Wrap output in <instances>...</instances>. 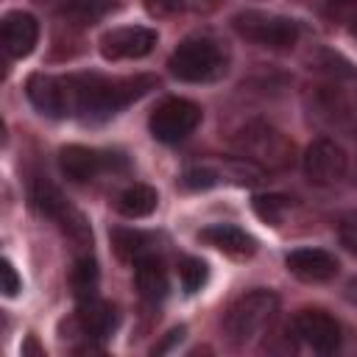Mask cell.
Listing matches in <instances>:
<instances>
[{"mask_svg":"<svg viewBox=\"0 0 357 357\" xmlns=\"http://www.w3.org/2000/svg\"><path fill=\"white\" fill-rule=\"evenodd\" d=\"M153 86H156L153 75L109 78L98 73H73V75L33 73L25 81V95L33 103V109H39L47 117L106 120Z\"/></svg>","mask_w":357,"mask_h":357,"instance_id":"obj_1","label":"cell"},{"mask_svg":"<svg viewBox=\"0 0 357 357\" xmlns=\"http://www.w3.org/2000/svg\"><path fill=\"white\" fill-rule=\"evenodd\" d=\"M167 67L187 84L215 81L229 70V50L212 36H190L173 50Z\"/></svg>","mask_w":357,"mask_h":357,"instance_id":"obj_2","label":"cell"},{"mask_svg":"<svg viewBox=\"0 0 357 357\" xmlns=\"http://www.w3.org/2000/svg\"><path fill=\"white\" fill-rule=\"evenodd\" d=\"M234 148L248 165H257L262 170H284L293 165L296 156L293 142L268 123H248L234 137Z\"/></svg>","mask_w":357,"mask_h":357,"instance_id":"obj_3","label":"cell"},{"mask_svg":"<svg viewBox=\"0 0 357 357\" xmlns=\"http://www.w3.org/2000/svg\"><path fill=\"white\" fill-rule=\"evenodd\" d=\"M279 310V298L276 293L271 290H248L243 293L240 298L231 301V307L226 310V318H223V329L226 335L234 340V343H245L251 337H257L276 315Z\"/></svg>","mask_w":357,"mask_h":357,"instance_id":"obj_4","label":"cell"},{"mask_svg":"<svg viewBox=\"0 0 357 357\" xmlns=\"http://www.w3.org/2000/svg\"><path fill=\"white\" fill-rule=\"evenodd\" d=\"M231 25L243 39L271 47V50H287L298 42V22L290 17H282V14L248 8V11L234 14Z\"/></svg>","mask_w":357,"mask_h":357,"instance_id":"obj_5","label":"cell"},{"mask_svg":"<svg viewBox=\"0 0 357 357\" xmlns=\"http://www.w3.org/2000/svg\"><path fill=\"white\" fill-rule=\"evenodd\" d=\"M201 123V106L187 98H165L148 117V128L159 142H181Z\"/></svg>","mask_w":357,"mask_h":357,"instance_id":"obj_6","label":"cell"},{"mask_svg":"<svg viewBox=\"0 0 357 357\" xmlns=\"http://www.w3.org/2000/svg\"><path fill=\"white\" fill-rule=\"evenodd\" d=\"M31 204L50 220H56L70 240H75L78 245H89L92 243V234H89V226L86 220L81 218V212H75L67 198L61 195V190L56 184H50L47 178H36L31 184Z\"/></svg>","mask_w":357,"mask_h":357,"instance_id":"obj_7","label":"cell"},{"mask_svg":"<svg viewBox=\"0 0 357 357\" xmlns=\"http://www.w3.org/2000/svg\"><path fill=\"white\" fill-rule=\"evenodd\" d=\"M59 167L70 181H89L106 170L126 167V159L112 151H98L86 145H67L59 151Z\"/></svg>","mask_w":357,"mask_h":357,"instance_id":"obj_8","label":"cell"},{"mask_svg":"<svg viewBox=\"0 0 357 357\" xmlns=\"http://www.w3.org/2000/svg\"><path fill=\"white\" fill-rule=\"evenodd\" d=\"M346 170H349V156L335 139L321 137V139H312L307 145L304 173L312 184H335L346 176Z\"/></svg>","mask_w":357,"mask_h":357,"instance_id":"obj_9","label":"cell"},{"mask_svg":"<svg viewBox=\"0 0 357 357\" xmlns=\"http://www.w3.org/2000/svg\"><path fill=\"white\" fill-rule=\"evenodd\" d=\"M159 33L145 25H126V28H112L100 36L98 47L100 56L109 61H123V59H142L156 47Z\"/></svg>","mask_w":357,"mask_h":357,"instance_id":"obj_10","label":"cell"},{"mask_svg":"<svg viewBox=\"0 0 357 357\" xmlns=\"http://www.w3.org/2000/svg\"><path fill=\"white\" fill-rule=\"evenodd\" d=\"M293 335H298V340H304L312 351H321V354H332L340 346V324L324 310L296 312Z\"/></svg>","mask_w":357,"mask_h":357,"instance_id":"obj_11","label":"cell"},{"mask_svg":"<svg viewBox=\"0 0 357 357\" xmlns=\"http://www.w3.org/2000/svg\"><path fill=\"white\" fill-rule=\"evenodd\" d=\"M0 39L11 59H22L36 47L39 39V22L28 11H8L0 22Z\"/></svg>","mask_w":357,"mask_h":357,"instance_id":"obj_12","label":"cell"},{"mask_svg":"<svg viewBox=\"0 0 357 357\" xmlns=\"http://www.w3.org/2000/svg\"><path fill=\"white\" fill-rule=\"evenodd\" d=\"M284 265L301 282H329L337 276L340 262L324 248H296L284 257Z\"/></svg>","mask_w":357,"mask_h":357,"instance_id":"obj_13","label":"cell"},{"mask_svg":"<svg viewBox=\"0 0 357 357\" xmlns=\"http://www.w3.org/2000/svg\"><path fill=\"white\" fill-rule=\"evenodd\" d=\"M75 326L86 340H103L114 332L117 326V310L103 301V298H86L78 301V312H75Z\"/></svg>","mask_w":357,"mask_h":357,"instance_id":"obj_14","label":"cell"},{"mask_svg":"<svg viewBox=\"0 0 357 357\" xmlns=\"http://www.w3.org/2000/svg\"><path fill=\"white\" fill-rule=\"evenodd\" d=\"M198 237L206 245H212V248H218L229 257H237V259L251 257L257 251V240L251 234H245L240 226H231V223H212V226L201 229Z\"/></svg>","mask_w":357,"mask_h":357,"instance_id":"obj_15","label":"cell"},{"mask_svg":"<svg viewBox=\"0 0 357 357\" xmlns=\"http://www.w3.org/2000/svg\"><path fill=\"white\" fill-rule=\"evenodd\" d=\"M134 282L145 301H162L167 296V268L159 254H151L134 265Z\"/></svg>","mask_w":357,"mask_h":357,"instance_id":"obj_16","label":"cell"},{"mask_svg":"<svg viewBox=\"0 0 357 357\" xmlns=\"http://www.w3.org/2000/svg\"><path fill=\"white\" fill-rule=\"evenodd\" d=\"M112 248L120 259L137 265L139 259L156 254V240H153V234L139 231V229H114L112 231Z\"/></svg>","mask_w":357,"mask_h":357,"instance_id":"obj_17","label":"cell"},{"mask_svg":"<svg viewBox=\"0 0 357 357\" xmlns=\"http://www.w3.org/2000/svg\"><path fill=\"white\" fill-rule=\"evenodd\" d=\"M156 204H159V195H156V190L148 187V184H131V187H126V190L114 198V209H117L123 218H131V220L148 218V215L156 209Z\"/></svg>","mask_w":357,"mask_h":357,"instance_id":"obj_18","label":"cell"},{"mask_svg":"<svg viewBox=\"0 0 357 357\" xmlns=\"http://www.w3.org/2000/svg\"><path fill=\"white\" fill-rule=\"evenodd\" d=\"M98 279H100V273H98L95 257L92 254H81L70 268V287H73L75 298L78 301L95 298L98 296Z\"/></svg>","mask_w":357,"mask_h":357,"instance_id":"obj_19","label":"cell"},{"mask_svg":"<svg viewBox=\"0 0 357 357\" xmlns=\"http://www.w3.org/2000/svg\"><path fill=\"white\" fill-rule=\"evenodd\" d=\"M209 271H206V262L198 259V257H184L178 259V282L184 287V293H195L204 287Z\"/></svg>","mask_w":357,"mask_h":357,"instance_id":"obj_20","label":"cell"},{"mask_svg":"<svg viewBox=\"0 0 357 357\" xmlns=\"http://www.w3.org/2000/svg\"><path fill=\"white\" fill-rule=\"evenodd\" d=\"M287 206H290V198H284V195H257L254 198V212L271 226L282 223V215L287 212Z\"/></svg>","mask_w":357,"mask_h":357,"instance_id":"obj_21","label":"cell"},{"mask_svg":"<svg viewBox=\"0 0 357 357\" xmlns=\"http://www.w3.org/2000/svg\"><path fill=\"white\" fill-rule=\"evenodd\" d=\"M321 8L335 22H354L357 25V0H321Z\"/></svg>","mask_w":357,"mask_h":357,"instance_id":"obj_22","label":"cell"},{"mask_svg":"<svg viewBox=\"0 0 357 357\" xmlns=\"http://www.w3.org/2000/svg\"><path fill=\"white\" fill-rule=\"evenodd\" d=\"M337 237H340V245L357 257V209L343 212L337 218Z\"/></svg>","mask_w":357,"mask_h":357,"instance_id":"obj_23","label":"cell"},{"mask_svg":"<svg viewBox=\"0 0 357 357\" xmlns=\"http://www.w3.org/2000/svg\"><path fill=\"white\" fill-rule=\"evenodd\" d=\"M181 184L190 187V190H206V187L218 184V173L209 170V167H190V170L181 176Z\"/></svg>","mask_w":357,"mask_h":357,"instance_id":"obj_24","label":"cell"},{"mask_svg":"<svg viewBox=\"0 0 357 357\" xmlns=\"http://www.w3.org/2000/svg\"><path fill=\"white\" fill-rule=\"evenodd\" d=\"M0 273H3V293L6 296H17L20 287H22V282H20V276H17V271H14V265L8 259L0 262Z\"/></svg>","mask_w":357,"mask_h":357,"instance_id":"obj_25","label":"cell"},{"mask_svg":"<svg viewBox=\"0 0 357 357\" xmlns=\"http://www.w3.org/2000/svg\"><path fill=\"white\" fill-rule=\"evenodd\" d=\"M148 8L153 14H173L181 8V0H148Z\"/></svg>","mask_w":357,"mask_h":357,"instance_id":"obj_26","label":"cell"},{"mask_svg":"<svg viewBox=\"0 0 357 357\" xmlns=\"http://www.w3.org/2000/svg\"><path fill=\"white\" fill-rule=\"evenodd\" d=\"M181 335H184V329H181V326H178V329H173V332H167V340H165V343H159V346H153V351H156V354H159V351H165L170 343L181 340Z\"/></svg>","mask_w":357,"mask_h":357,"instance_id":"obj_27","label":"cell"},{"mask_svg":"<svg viewBox=\"0 0 357 357\" xmlns=\"http://www.w3.org/2000/svg\"><path fill=\"white\" fill-rule=\"evenodd\" d=\"M349 298H354V301H357V282H351V284H349Z\"/></svg>","mask_w":357,"mask_h":357,"instance_id":"obj_28","label":"cell"},{"mask_svg":"<svg viewBox=\"0 0 357 357\" xmlns=\"http://www.w3.org/2000/svg\"><path fill=\"white\" fill-rule=\"evenodd\" d=\"M198 3H206V6H215L218 0H198Z\"/></svg>","mask_w":357,"mask_h":357,"instance_id":"obj_29","label":"cell"}]
</instances>
